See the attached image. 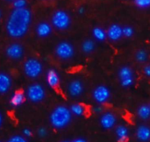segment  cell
<instances>
[{"mask_svg":"<svg viewBox=\"0 0 150 142\" xmlns=\"http://www.w3.org/2000/svg\"><path fill=\"white\" fill-rule=\"evenodd\" d=\"M25 97L32 103H40L46 97V90L40 83H32L25 90Z\"/></svg>","mask_w":150,"mask_h":142,"instance_id":"cell-6","label":"cell"},{"mask_svg":"<svg viewBox=\"0 0 150 142\" xmlns=\"http://www.w3.org/2000/svg\"><path fill=\"white\" fill-rule=\"evenodd\" d=\"M134 58L136 60V61L140 62V63H144L148 61L149 58V54L147 53V51L145 49H139L135 54H134Z\"/></svg>","mask_w":150,"mask_h":142,"instance_id":"cell-23","label":"cell"},{"mask_svg":"<svg viewBox=\"0 0 150 142\" xmlns=\"http://www.w3.org/2000/svg\"><path fill=\"white\" fill-rule=\"evenodd\" d=\"M68 94L72 97H80L84 91V85L82 81L80 80H73L68 84L67 88Z\"/></svg>","mask_w":150,"mask_h":142,"instance_id":"cell-10","label":"cell"},{"mask_svg":"<svg viewBox=\"0 0 150 142\" xmlns=\"http://www.w3.org/2000/svg\"><path fill=\"white\" fill-rule=\"evenodd\" d=\"M54 54L59 59L62 61H69L75 55V47L70 42L62 40L55 46Z\"/></svg>","mask_w":150,"mask_h":142,"instance_id":"cell-5","label":"cell"},{"mask_svg":"<svg viewBox=\"0 0 150 142\" xmlns=\"http://www.w3.org/2000/svg\"><path fill=\"white\" fill-rule=\"evenodd\" d=\"M50 125L57 130L66 128L72 120V113L67 106L60 105L56 106L49 115Z\"/></svg>","mask_w":150,"mask_h":142,"instance_id":"cell-2","label":"cell"},{"mask_svg":"<svg viewBox=\"0 0 150 142\" xmlns=\"http://www.w3.org/2000/svg\"><path fill=\"white\" fill-rule=\"evenodd\" d=\"M46 80H47V83L49 87L56 88L60 83V76L55 69H50L47 72Z\"/></svg>","mask_w":150,"mask_h":142,"instance_id":"cell-15","label":"cell"},{"mask_svg":"<svg viewBox=\"0 0 150 142\" xmlns=\"http://www.w3.org/2000/svg\"><path fill=\"white\" fill-rule=\"evenodd\" d=\"M149 105V108H150V105Z\"/></svg>","mask_w":150,"mask_h":142,"instance_id":"cell-38","label":"cell"},{"mask_svg":"<svg viewBox=\"0 0 150 142\" xmlns=\"http://www.w3.org/2000/svg\"><path fill=\"white\" fill-rule=\"evenodd\" d=\"M51 25L58 31H66L71 25V17L66 11L57 10L52 14Z\"/></svg>","mask_w":150,"mask_h":142,"instance_id":"cell-3","label":"cell"},{"mask_svg":"<svg viewBox=\"0 0 150 142\" xmlns=\"http://www.w3.org/2000/svg\"><path fill=\"white\" fill-rule=\"evenodd\" d=\"M2 16H3V11H2V10L0 9V19L2 18Z\"/></svg>","mask_w":150,"mask_h":142,"instance_id":"cell-35","label":"cell"},{"mask_svg":"<svg viewBox=\"0 0 150 142\" xmlns=\"http://www.w3.org/2000/svg\"><path fill=\"white\" fill-rule=\"evenodd\" d=\"M96 48V44H95V41L92 40H85L83 41L82 43V51L84 53V54H91Z\"/></svg>","mask_w":150,"mask_h":142,"instance_id":"cell-20","label":"cell"},{"mask_svg":"<svg viewBox=\"0 0 150 142\" xmlns=\"http://www.w3.org/2000/svg\"><path fill=\"white\" fill-rule=\"evenodd\" d=\"M53 26L46 21L40 22L35 28V32L40 38H47L52 33Z\"/></svg>","mask_w":150,"mask_h":142,"instance_id":"cell-13","label":"cell"},{"mask_svg":"<svg viewBox=\"0 0 150 142\" xmlns=\"http://www.w3.org/2000/svg\"><path fill=\"white\" fill-rule=\"evenodd\" d=\"M138 116L144 120H147L150 118V108L149 105H142L137 110Z\"/></svg>","mask_w":150,"mask_h":142,"instance_id":"cell-22","label":"cell"},{"mask_svg":"<svg viewBox=\"0 0 150 142\" xmlns=\"http://www.w3.org/2000/svg\"><path fill=\"white\" fill-rule=\"evenodd\" d=\"M37 134H38V136L40 138H42L43 139V138H46L47 136L48 133H47V128H45V127H40L38 129V131H37Z\"/></svg>","mask_w":150,"mask_h":142,"instance_id":"cell-28","label":"cell"},{"mask_svg":"<svg viewBox=\"0 0 150 142\" xmlns=\"http://www.w3.org/2000/svg\"><path fill=\"white\" fill-rule=\"evenodd\" d=\"M92 98L96 103L103 105L111 98V90L105 85H98L92 91Z\"/></svg>","mask_w":150,"mask_h":142,"instance_id":"cell-8","label":"cell"},{"mask_svg":"<svg viewBox=\"0 0 150 142\" xmlns=\"http://www.w3.org/2000/svg\"><path fill=\"white\" fill-rule=\"evenodd\" d=\"M0 142H2V141H0Z\"/></svg>","mask_w":150,"mask_h":142,"instance_id":"cell-39","label":"cell"},{"mask_svg":"<svg viewBox=\"0 0 150 142\" xmlns=\"http://www.w3.org/2000/svg\"><path fill=\"white\" fill-rule=\"evenodd\" d=\"M118 76L120 81V85L125 88H130L134 83V70L129 66H122L120 68Z\"/></svg>","mask_w":150,"mask_h":142,"instance_id":"cell-7","label":"cell"},{"mask_svg":"<svg viewBox=\"0 0 150 142\" xmlns=\"http://www.w3.org/2000/svg\"><path fill=\"white\" fill-rule=\"evenodd\" d=\"M93 112L97 113V114H99V113H102L103 112V107L101 105H96L94 108H93Z\"/></svg>","mask_w":150,"mask_h":142,"instance_id":"cell-31","label":"cell"},{"mask_svg":"<svg viewBox=\"0 0 150 142\" xmlns=\"http://www.w3.org/2000/svg\"><path fill=\"white\" fill-rule=\"evenodd\" d=\"M134 3L140 9L150 8V0H134Z\"/></svg>","mask_w":150,"mask_h":142,"instance_id":"cell-25","label":"cell"},{"mask_svg":"<svg viewBox=\"0 0 150 142\" xmlns=\"http://www.w3.org/2000/svg\"><path fill=\"white\" fill-rule=\"evenodd\" d=\"M3 122H4V117H3L2 113L0 112V128H1V126L3 125Z\"/></svg>","mask_w":150,"mask_h":142,"instance_id":"cell-34","label":"cell"},{"mask_svg":"<svg viewBox=\"0 0 150 142\" xmlns=\"http://www.w3.org/2000/svg\"><path fill=\"white\" fill-rule=\"evenodd\" d=\"M31 23L32 12L27 7L12 9L7 18L5 30L11 38L20 39L27 33Z\"/></svg>","mask_w":150,"mask_h":142,"instance_id":"cell-1","label":"cell"},{"mask_svg":"<svg viewBox=\"0 0 150 142\" xmlns=\"http://www.w3.org/2000/svg\"><path fill=\"white\" fill-rule=\"evenodd\" d=\"M71 142H87V141L85 139H83V138H77V139H75L74 141H72Z\"/></svg>","mask_w":150,"mask_h":142,"instance_id":"cell-33","label":"cell"},{"mask_svg":"<svg viewBox=\"0 0 150 142\" xmlns=\"http://www.w3.org/2000/svg\"><path fill=\"white\" fill-rule=\"evenodd\" d=\"M123 37L125 38H132L134 34V28L131 25H124L122 27Z\"/></svg>","mask_w":150,"mask_h":142,"instance_id":"cell-24","label":"cell"},{"mask_svg":"<svg viewBox=\"0 0 150 142\" xmlns=\"http://www.w3.org/2000/svg\"><path fill=\"white\" fill-rule=\"evenodd\" d=\"M23 70L28 78L36 79L42 74L43 65L38 59L29 58L25 61L23 65Z\"/></svg>","mask_w":150,"mask_h":142,"instance_id":"cell-4","label":"cell"},{"mask_svg":"<svg viewBox=\"0 0 150 142\" xmlns=\"http://www.w3.org/2000/svg\"><path fill=\"white\" fill-rule=\"evenodd\" d=\"M22 134H23V136L25 137V138H30V137L33 136V132L30 129H28V128H25L23 130Z\"/></svg>","mask_w":150,"mask_h":142,"instance_id":"cell-29","label":"cell"},{"mask_svg":"<svg viewBox=\"0 0 150 142\" xmlns=\"http://www.w3.org/2000/svg\"><path fill=\"white\" fill-rule=\"evenodd\" d=\"M143 73L146 76L150 77V64L149 65H146L144 68H143Z\"/></svg>","mask_w":150,"mask_h":142,"instance_id":"cell-30","label":"cell"},{"mask_svg":"<svg viewBox=\"0 0 150 142\" xmlns=\"http://www.w3.org/2000/svg\"><path fill=\"white\" fill-rule=\"evenodd\" d=\"M92 36L93 38L99 42H103L107 39V35H106V31L105 29H103L100 26H95L92 29Z\"/></svg>","mask_w":150,"mask_h":142,"instance_id":"cell-19","label":"cell"},{"mask_svg":"<svg viewBox=\"0 0 150 142\" xmlns=\"http://www.w3.org/2000/svg\"><path fill=\"white\" fill-rule=\"evenodd\" d=\"M12 5H13V9H21L26 7L27 2L26 0H14L12 2Z\"/></svg>","mask_w":150,"mask_h":142,"instance_id":"cell-26","label":"cell"},{"mask_svg":"<svg viewBox=\"0 0 150 142\" xmlns=\"http://www.w3.org/2000/svg\"><path fill=\"white\" fill-rule=\"evenodd\" d=\"M136 138L142 142H148L150 141V127L146 125H141L137 127L135 132Z\"/></svg>","mask_w":150,"mask_h":142,"instance_id":"cell-16","label":"cell"},{"mask_svg":"<svg viewBox=\"0 0 150 142\" xmlns=\"http://www.w3.org/2000/svg\"><path fill=\"white\" fill-rule=\"evenodd\" d=\"M12 85V79L10 75L0 72V94L7 93Z\"/></svg>","mask_w":150,"mask_h":142,"instance_id":"cell-14","label":"cell"},{"mask_svg":"<svg viewBox=\"0 0 150 142\" xmlns=\"http://www.w3.org/2000/svg\"><path fill=\"white\" fill-rule=\"evenodd\" d=\"M5 1H8V2H13L14 0H5Z\"/></svg>","mask_w":150,"mask_h":142,"instance_id":"cell-36","label":"cell"},{"mask_svg":"<svg viewBox=\"0 0 150 142\" xmlns=\"http://www.w3.org/2000/svg\"><path fill=\"white\" fill-rule=\"evenodd\" d=\"M100 125L104 129H112L113 126H115L117 123V117L111 112H106L102 114L99 119Z\"/></svg>","mask_w":150,"mask_h":142,"instance_id":"cell-11","label":"cell"},{"mask_svg":"<svg viewBox=\"0 0 150 142\" xmlns=\"http://www.w3.org/2000/svg\"><path fill=\"white\" fill-rule=\"evenodd\" d=\"M107 39L111 41L116 42L123 37L122 26L118 24H112L106 31Z\"/></svg>","mask_w":150,"mask_h":142,"instance_id":"cell-12","label":"cell"},{"mask_svg":"<svg viewBox=\"0 0 150 142\" xmlns=\"http://www.w3.org/2000/svg\"><path fill=\"white\" fill-rule=\"evenodd\" d=\"M115 135L118 142H126L128 139V129L126 126L120 125L115 129Z\"/></svg>","mask_w":150,"mask_h":142,"instance_id":"cell-18","label":"cell"},{"mask_svg":"<svg viewBox=\"0 0 150 142\" xmlns=\"http://www.w3.org/2000/svg\"><path fill=\"white\" fill-rule=\"evenodd\" d=\"M77 12H78L80 15L84 14V12H85V8H84V6H80V7H78V9H77Z\"/></svg>","mask_w":150,"mask_h":142,"instance_id":"cell-32","label":"cell"},{"mask_svg":"<svg viewBox=\"0 0 150 142\" xmlns=\"http://www.w3.org/2000/svg\"><path fill=\"white\" fill-rule=\"evenodd\" d=\"M7 142H28V141L25 139V137H24L23 135H13L11 136Z\"/></svg>","mask_w":150,"mask_h":142,"instance_id":"cell-27","label":"cell"},{"mask_svg":"<svg viewBox=\"0 0 150 142\" xmlns=\"http://www.w3.org/2000/svg\"><path fill=\"white\" fill-rule=\"evenodd\" d=\"M25 95L22 91H16L12 94V96L10 98V105L12 107H19L22 105L25 100Z\"/></svg>","mask_w":150,"mask_h":142,"instance_id":"cell-17","label":"cell"},{"mask_svg":"<svg viewBox=\"0 0 150 142\" xmlns=\"http://www.w3.org/2000/svg\"><path fill=\"white\" fill-rule=\"evenodd\" d=\"M5 54L8 58L11 59V60L18 61V60L22 59V57L24 55V47L19 43H17V42L11 43L6 47Z\"/></svg>","mask_w":150,"mask_h":142,"instance_id":"cell-9","label":"cell"},{"mask_svg":"<svg viewBox=\"0 0 150 142\" xmlns=\"http://www.w3.org/2000/svg\"><path fill=\"white\" fill-rule=\"evenodd\" d=\"M61 142H71V141H61Z\"/></svg>","mask_w":150,"mask_h":142,"instance_id":"cell-37","label":"cell"},{"mask_svg":"<svg viewBox=\"0 0 150 142\" xmlns=\"http://www.w3.org/2000/svg\"><path fill=\"white\" fill-rule=\"evenodd\" d=\"M72 115H75L76 117H81L85 113V108L82 104L79 103H76V104H72L70 105L69 108Z\"/></svg>","mask_w":150,"mask_h":142,"instance_id":"cell-21","label":"cell"}]
</instances>
